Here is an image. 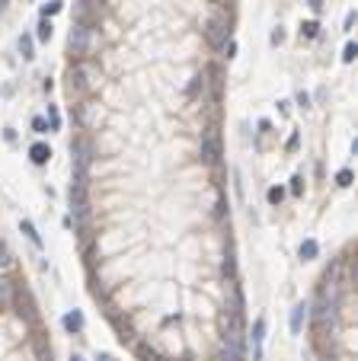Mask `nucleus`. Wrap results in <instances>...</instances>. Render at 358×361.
Returning <instances> with one entry per match:
<instances>
[{
  "mask_svg": "<svg viewBox=\"0 0 358 361\" xmlns=\"http://www.w3.org/2000/svg\"><path fill=\"white\" fill-rule=\"evenodd\" d=\"M208 42L214 45V48H221V45L231 39V19H227V13H214L211 19H208Z\"/></svg>",
  "mask_w": 358,
  "mask_h": 361,
  "instance_id": "obj_3",
  "label": "nucleus"
},
{
  "mask_svg": "<svg viewBox=\"0 0 358 361\" xmlns=\"http://www.w3.org/2000/svg\"><path fill=\"white\" fill-rule=\"evenodd\" d=\"M304 317H307V307H304V304H298V307L291 310V332H301Z\"/></svg>",
  "mask_w": 358,
  "mask_h": 361,
  "instance_id": "obj_12",
  "label": "nucleus"
},
{
  "mask_svg": "<svg viewBox=\"0 0 358 361\" xmlns=\"http://www.w3.org/2000/svg\"><path fill=\"white\" fill-rule=\"evenodd\" d=\"M71 154H74V173H86V169H90V160H93V147H90V141L77 138V141L71 144Z\"/></svg>",
  "mask_w": 358,
  "mask_h": 361,
  "instance_id": "obj_5",
  "label": "nucleus"
},
{
  "mask_svg": "<svg viewBox=\"0 0 358 361\" xmlns=\"http://www.w3.org/2000/svg\"><path fill=\"white\" fill-rule=\"evenodd\" d=\"M19 227H23V234H26V237H29V240H32V243H36V246H42V237H39V234H36V227H32V221H23V224H19Z\"/></svg>",
  "mask_w": 358,
  "mask_h": 361,
  "instance_id": "obj_15",
  "label": "nucleus"
},
{
  "mask_svg": "<svg viewBox=\"0 0 358 361\" xmlns=\"http://www.w3.org/2000/svg\"><path fill=\"white\" fill-rule=\"evenodd\" d=\"M55 13H61V3H58V0H51V3H45V6H42V19L55 16Z\"/></svg>",
  "mask_w": 358,
  "mask_h": 361,
  "instance_id": "obj_21",
  "label": "nucleus"
},
{
  "mask_svg": "<svg viewBox=\"0 0 358 361\" xmlns=\"http://www.w3.org/2000/svg\"><path fill=\"white\" fill-rule=\"evenodd\" d=\"M36 36H39V42H48V39H51V23H48V19H42V23H39Z\"/></svg>",
  "mask_w": 358,
  "mask_h": 361,
  "instance_id": "obj_19",
  "label": "nucleus"
},
{
  "mask_svg": "<svg viewBox=\"0 0 358 361\" xmlns=\"http://www.w3.org/2000/svg\"><path fill=\"white\" fill-rule=\"evenodd\" d=\"M90 45H93V29L86 23H77L67 36V48H71V54L83 58V54H90Z\"/></svg>",
  "mask_w": 358,
  "mask_h": 361,
  "instance_id": "obj_2",
  "label": "nucleus"
},
{
  "mask_svg": "<svg viewBox=\"0 0 358 361\" xmlns=\"http://www.w3.org/2000/svg\"><path fill=\"white\" fill-rule=\"evenodd\" d=\"M218 157H221V134H218V128H205L201 131V160L218 163Z\"/></svg>",
  "mask_w": 358,
  "mask_h": 361,
  "instance_id": "obj_4",
  "label": "nucleus"
},
{
  "mask_svg": "<svg viewBox=\"0 0 358 361\" xmlns=\"http://www.w3.org/2000/svg\"><path fill=\"white\" fill-rule=\"evenodd\" d=\"M266 199H269V205H281V199H285V189L272 186V189H269V195H266Z\"/></svg>",
  "mask_w": 358,
  "mask_h": 361,
  "instance_id": "obj_18",
  "label": "nucleus"
},
{
  "mask_svg": "<svg viewBox=\"0 0 358 361\" xmlns=\"http://www.w3.org/2000/svg\"><path fill=\"white\" fill-rule=\"evenodd\" d=\"M262 339H266V317H259L253 326V361L262 358Z\"/></svg>",
  "mask_w": 358,
  "mask_h": 361,
  "instance_id": "obj_6",
  "label": "nucleus"
},
{
  "mask_svg": "<svg viewBox=\"0 0 358 361\" xmlns=\"http://www.w3.org/2000/svg\"><path fill=\"white\" fill-rule=\"evenodd\" d=\"M336 186H352V169H339V173H336Z\"/></svg>",
  "mask_w": 358,
  "mask_h": 361,
  "instance_id": "obj_20",
  "label": "nucleus"
},
{
  "mask_svg": "<svg viewBox=\"0 0 358 361\" xmlns=\"http://www.w3.org/2000/svg\"><path fill=\"white\" fill-rule=\"evenodd\" d=\"M19 313H26L29 320H36V310H32V301H29V294H26V291L19 294Z\"/></svg>",
  "mask_w": 358,
  "mask_h": 361,
  "instance_id": "obj_14",
  "label": "nucleus"
},
{
  "mask_svg": "<svg viewBox=\"0 0 358 361\" xmlns=\"http://www.w3.org/2000/svg\"><path fill=\"white\" fill-rule=\"evenodd\" d=\"M19 51H23V58H36L32 54V36H19Z\"/></svg>",
  "mask_w": 358,
  "mask_h": 361,
  "instance_id": "obj_17",
  "label": "nucleus"
},
{
  "mask_svg": "<svg viewBox=\"0 0 358 361\" xmlns=\"http://www.w3.org/2000/svg\"><path fill=\"white\" fill-rule=\"evenodd\" d=\"M10 269H13V253L6 249V243L0 240V275H6Z\"/></svg>",
  "mask_w": 358,
  "mask_h": 361,
  "instance_id": "obj_11",
  "label": "nucleus"
},
{
  "mask_svg": "<svg viewBox=\"0 0 358 361\" xmlns=\"http://www.w3.org/2000/svg\"><path fill=\"white\" fill-rule=\"evenodd\" d=\"M96 121H99V106L96 103H83L80 106V125L83 128H96Z\"/></svg>",
  "mask_w": 358,
  "mask_h": 361,
  "instance_id": "obj_7",
  "label": "nucleus"
},
{
  "mask_svg": "<svg viewBox=\"0 0 358 361\" xmlns=\"http://www.w3.org/2000/svg\"><path fill=\"white\" fill-rule=\"evenodd\" d=\"M291 192H294V195L304 192V179H301V176H294V179H291Z\"/></svg>",
  "mask_w": 358,
  "mask_h": 361,
  "instance_id": "obj_24",
  "label": "nucleus"
},
{
  "mask_svg": "<svg viewBox=\"0 0 358 361\" xmlns=\"http://www.w3.org/2000/svg\"><path fill=\"white\" fill-rule=\"evenodd\" d=\"M99 80V71L90 64V61H80V64H74L71 71V93H90L93 86H96Z\"/></svg>",
  "mask_w": 358,
  "mask_h": 361,
  "instance_id": "obj_1",
  "label": "nucleus"
},
{
  "mask_svg": "<svg viewBox=\"0 0 358 361\" xmlns=\"http://www.w3.org/2000/svg\"><path fill=\"white\" fill-rule=\"evenodd\" d=\"M355 54H358V45H355V42H349V45H346V51H342V61H346V64H352Z\"/></svg>",
  "mask_w": 358,
  "mask_h": 361,
  "instance_id": "obj_22",
  "label": "nucleus"
},
{
  "mask_svg": "<svg viewBox=\"0 0 358 361\" xmlns=\"http://www.w3.org/2000/svg\"><path fill=\"white\" fill-rule=\"evenodd\" d=\"M13 304V284L0 275V307H10Z\"/></svg>",
  "mask_w": 358,
  "mask_h": 361,
  "instance_id": "obj_10",
  "label": "nucleus"
},
{
  "mask_svg": "<svg viewBox=\"0 0 358 361\" xmlns=\"http://www.w3.org/2000/svg\"><path fill=\"white\" fill-rule=\"evenodd\" d=\"M317 253H320L317 240H304L301 243V259H317Z\"/></svg>",
  "mask_w": 358,
  "mask_h": 361,
  "instance_id": "obj_13",
  "label": "nucleus"
},
{
  "mask_svg": "<svg viewBox=\"0 0 358 361\" xmlns=\"http://www.w3.org/2000/svg\"><path fill=\"white\" fill-rule=\"evenodd\" d=\"M3 6H6V0H0V10H3Z\"/></svg>",
  "mask_w": 358,
  "mask_h": 361,
  "instance_id": "obj_27",
  "label": "nucleus"
},
{
  "mask_svg": "<svg viewBox=\"0 0 358 361\" xmlns=\"http://www.w3.org/2000/svg\"><path fill=\"white\" fill-rule=\"evenodd\" d=\"M71 361H83V358H80V355H74V358H71Z\"/></svg>",
  "mask_w": 358,
  "mask_h": 361,
  "instance_id": "obj_26",
  "label": "nucleus"
},
{
  "mask_svg": "<svg viewBox=\"0 0 358 361\" xmlns=\"http://www.w3.org/2000/svg\"><path fill=\"white\" fill-rule=\"evenodd\" d=\"M64 329L67 332H80V329H83V313H77V310L64 313Z\"/></svg>",
  "mask_w": 358,
  "mask_h": 361,
  "instance_id": "obj_9",
  "label": "nucleus"
},
{
  "mask_svg": "<svg viewBox=\"0 0 358 361\" xmlns=\"http://www.w3.org/2000/svg\"><path fill=\"white\" fill-rule=\"evenodd\" d=\"M29 157H32V163H39V166H42V163H48V160H51V147L39 141V144H32V147H29Z\"/></svg>",
  "mask_w": 358,
  "mask_h": 361,
  "instance_id": "obj_8",
  "label": "nucleus"
},
{
  "mask_svg": "<svg viewBox=\"0 0 358 361\" xmlns=\"http://www.w3.org/2000/svg\"><path fill=\"white\" fill-rule=\"evenodd\" d=\"M301 36L317 39V36H320V23H314V19H310V23H304V26H301Z\"/></svg>",
  "mask_w": 358,
  "mask_h": 361,
  "instance_id": "obj_16",
  "label": "nucleus"
},
{
  "mask_svg": "<svg viewBox=\"0 0 358 361\" xmlns=\"http://www.w3.org/2000/svg\"><path fill=\"white\" fill-rule=\"evenodd\" d=\"M32 131L36 134H48V121L45 119H32Z\"/></svg>",
  "mask_w": 358,
  "mask_h": 361,
  "instance_id": "obj_23",
  "label": "nucleus"
},
{
  "mask_svg": "<svg viewBox=\"0 0 358 361\" xmlns=\"http://www.w3.org/2000/svg\"><path fill=\"white\" fill-rule=\"evenodd\" d=\"M99 361H116V358H112V355H106V352H103V355H99Z\"/></svg>",
  "mask_w": 358,
  "mask_h": 361,
  "instance_id": "obj_25",
  "label": "nucleus"
},
{
  "mask_svg": "<svg viewBox=\"0 0 358 361\" xmlns=\"http://www.w3.org/2000/svg\"><path fill=\"white\" fill-rule=\"evenodd\" d=\"M227 3H231V0H227Z\"/></svg>",
  "mask_w": 358,
  "mask_h": 361,
  "instance_id": "obj_28",
  "label": "nucleus"
}]
</instances>
